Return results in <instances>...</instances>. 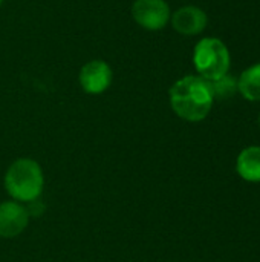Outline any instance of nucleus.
Masks as SVG:
<instances>
[{"instance_id":"obj_1","label":"nucleus","mask_w":260,"mask_h":262,"mask_svg":"<svg viewBox=\"0 0 260 262\" xmlns=\"http://www.w3.org/2000/svg\"><path fill=\"white\" fill-rule=\"evenodd\" d=\"M173 112L185 121H202L211 111L213 94L210 83L199 75H187L178 80L169 92Z\"/></svg>"},{"instance_id":"obj_2","label":"nucleus","mask_w":260,"mask_h":262,"mask_svg":"<svg viewBox=\"0 0 260 262\" xmlns=\"http://www.w3.org/2000/svg\"><path fill=\"white\" fill-rule=\"evenodd\" d=\"M44 180L41 167L29 158L14 161L5 175V187L17 201H34L40 196Z\"/></svg>"},{"instance_id":"obj_3","label":"nucleus","mask_w":260,"mask_h":262,"mask_svg":"<svg viewBox=\"0 0 260 262\" xmlns=\"http://www.w3.org/2000/svg\"><path fill=\"white\" fill-rule=\"evenodd\" d=\"M193 64L199 77L207 81L218 80L228 74L231 57L227 45L215 37L199 40L193 51Z\"/></svg>"},{"instance_id":"obj_4","label":"nucleus","mask_w":260,"mask_h":262,"mask_svg":"<svg viewBox=\"0 0 260 262\" xmlns=\"http://www.w3.org/2000/svg\"><path fill=\"white\" fill-rule=\"evenodd\" d=\"M135 21L149 31L162 29L170 21V6L166 0H135L132 5Z\"/></svg>"},{"instance_id":"obj_5","label":"nucleus","mask_w":260,"mask_h":262,"mask_svg":"<svg viewBox=\"0 0 260 262\" xmlns=\"http://www.w3.org/2000/svg\"><path fill=\"white\" fill-rule=\"evenodd\" d=\"M112 83V69L103 60H92L80 71V84L84 92L97 95L104 92Z\"/></svg>"},{"instance_id":"obj_6","label":"nucleus","mask_w":260,"mask_h":262,"mask_svg":"<svg viewBox=\"0 0 260 262\" xmlns=\"http://www.w3.org/2000/svg\"><path fill=\"white\" fill-rule=\"evenodd\" d=\"M170 21L176 32L182 35H196L207 28L208 17L204 9L188 5L176 9L170 17Z\"/></svg>"},{"instance_id":"obj_7","label":"nucleus","mask_w":260,"mask_h":262,"mask_svg":"<svg viewBox=\"0 0 260 262\" xmlns=\"http://www.w3.org/2000/svg\"><path fill=\"white\" fill-rule=\"evenodd\" d=\"M29 216L23 206L14 201L0 204V238H15L28 226Z\"/></svg>"},{"instance_id":"obj_8","label":"nucleus","mask_w":260,"mask_h":262,"mask_svg":"<svg viewBox=\"0 0 260 262\" xmlns=\"http://www.w3.org/2000/svg\"><path fill=\"white\" fill-rule=\"evenodd\" d=\"M236 170L242 180L260 183V146H250L239 154Z\"/></svg>"},{"instance_id":"obj_9","label":"nucleus","mask_w":260,"mask_h":262,"mask_svg":"<svg viewBox=\"0 0 260 262\" xmlns=\"http://www.w3.org/2000/svg\"><path fill=\"white\" fill-rule=\"evenodd\" d=\"M238 91L248 101H260V63L247 68L238 80Z\"/></svg>"},{"instance_id":"obj_10","label":"nucleus","mask_w":260,"mask_h":262,"mask_svg":"<svg viewBox=\"0 0 260 262\" xmlns=\"http://www.w3.org/2000/svg\"><path fill=\"white\" fill-rule=\"evenodd\" d=\"M208 83L215 100H228L233 98L234 94L238 92V80L228 74Z\"/></svg>"},{"instance_id":"obj_11","label":"nucleus","mask_w":260,"mask_h":262,"mask_svg":"<svg viewBox=\"0 0 260 262\" xmlns=\"http://www.w3.org/2000/svg\"><path fill=\"white\" fill-rule=\"evenodd\" d=\"M259 126H260V112H259Z\"/></svg>"},{"instance_id":"obj_12","label":"nucleus","mask_w":260,"mask_h":262,"mask_svg":"<svg viewBox=\"0 0 260 262\" xmlns=\"http://www.w3.org/2000/svg\"><path fill=\"white\" fill-rule=\"evenodd\" d=\"M0 5H2V0H0Z\"/></svg>"}]
</instances>
